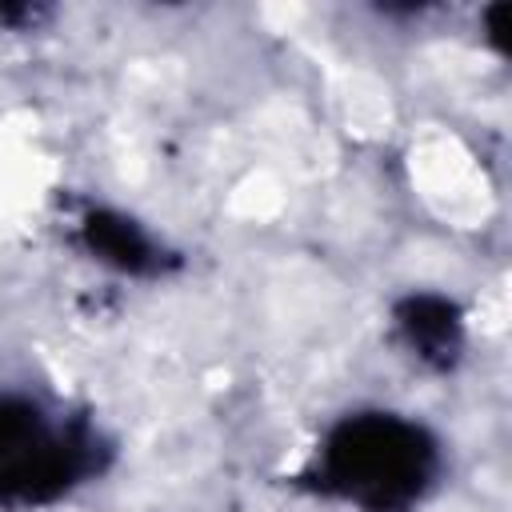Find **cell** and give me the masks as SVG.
I'll list each match as a JSON object with an SVG mask.
<instances>
[{"mask_svg":"<svg viewBox=\"0 0 512 512\" xmlns=\"http://www.w3.org/2000/svg\"><path fill=\"white\" fill-rule=\"evenodd\" d=\"M84 240L100 260H108L124 272L152 268V244L144 240V232L132 220H124L116 212H92L84 220Z\"/></svg>","mask_w":512,"mask_h":512,"instance_id":"4","label":"cell"},{"mask_svg":"<svg viewBox=\"0 0 512 512\" xmlns=\"http://www.w3.org/2000/svg\"><path fill=\"white\" fill-rule=\"evenodd\" d=\"M48 432L40 424V412L24 400H0V468L12 464L20 452L40 444Z\"/></svg>","mask_w":512,"mask_h":512,"instance_id":"5","label":"cell"},{"mask_svg":"<svg viewBox=\"0 0 512 512\" xmlns=\"http://www.w3.org/2000/svg\"><path fill=\"white\" fill-rule=\"evenodd\" d=\"M84 444L44 436L28 452H20L12 464L0 468V500L8 504H40L60 496L80 472H84Z\"/></svg>","mask_w":512,"mask_h":512,"instance_id":"2","label":"cell"},{"mask_svg":"<svg viewBox=\"0 0 512 512\" xmlns=\"http://www.w3.org/2000/svg\"><path fill=\"white\" fill-rule=\"evenodd\" d=\"M508 32H512V4H492L488 8V36L496 40L500 52H508Z\"/></svg>","mask_w":512,"mask_h":512,"instance_id":"6","label":"cell"},{"mask_svg":"<svg viewBox=\"0 0 512 512\" xmlns=\"http://www.w3.org/2000/svg\"><path fill=\"white\" fill-rule=\"evenodd\" d=\"M396 320L408 336V344L432 360V364H452L456 348H460V312L456 304L440 300V296H408L396 308Z\"/></svg>","mask_w":512,"mask_h":512,"instance_id":"3","label":"cell"},{"mask_svg":"<svg viewBox=\"0 0 512 512\" xmlns=\"http://www.w3.org/2000/svg\"><path fill=\"white\" fill-rule=\"evenodd\" d=\"M436 468L424 428L396 416H352L324 448V484L372 512L412 504Z\"/></svg>","mask_w":512,"mask_h":512,"instance_id":"1","label":"cell"}]
</instances>
